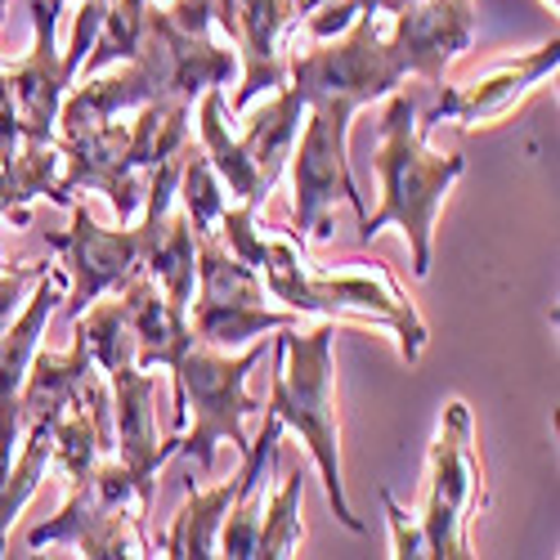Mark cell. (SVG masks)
<instances>
[{
	"label": "cell",
	"instance_id": "cell-6",
	"mask_svg": "<svg viewBox=\"0 0 560 560\" xmlns=\"http://www.w3.org/2000/svg\"><path fill=\"white\" fill-rule=\"evenodd\" d=\"M269 354V341L256 337L238 359H229L215 346L194 341L175 368V453L194 457L198 471H215V444L229 440L238 453H247V417L260 412V404L247 395V372L260 368Z\"/></svg>",
	"mask_w": 560,
	"mask_h": 560
},
{
	"label": "cell",
	"instance_id": "cell-27",
	"mask_svg": "<svg viewBox=\"0 0 560 560\" xmlns=\"http://www.w3.org/2000/svg\"><path fill=\"white\" fill-rule=\"evenodd\" d=\"M5 10V0H0ZM23 149V130H19V113H14V95H10V77L0 72V162H14Z\"/></svg>",
	"mask_w": 560,
	"mask_h": 560
},
{
	"label": "cell",
	"instance_id": "cell-1",
	"mask_svg": "<svg viewBox=\"0 0 560 560\" xmlns=\"http://www.w3.org/2000/svg\"><path fill=\"white\" fill-rule=\"evenodd\" d=\"M417 100L408 90H390V104L382 117V144L372 153L382 179V207L372 215H359V238L372 243L382 229H404L412 273H431V233H435V211L444 194L457 184L466 162L457 153H431L422 130H417Z\"/></svg>",
	"mask_w": 560,
	"mask_h": 560
},
{
	"label": "cell",
	"instance_id": "cell-20",
	"mask_svg": "<svg viewBox=\"0 0 560 560\" xmlns=\"http://www.w3.org/2000/svg\"><path fill=\"white\" fill-rule=\"evenodd\" d=\"M189 314H194L189 318L194 337L202 346H215V350H238V346H252L265 332L296 328V323H301V314L269 310V305H207V301H194Z\"/></svg>",
	"mask_w": 560,
	"mask_h": 560
},
{
	"label": "cell",
	"instance_id": "cell-3",
	"mask_svg": "<svg viewBox=\"0 0 560 560\" xmlns=\"http://www.w3.org/2000/svg\"><path fill=\"white\" fill-rule=\"evenodd\" d=\"M184 149H189V139L166 158L158 162L153 179H149V198H144V211H139V224L130 229H100L90 207L72 202V229L63 233H45V243H50L59 256H63V269H68V314H85L100 296L108 292H121L135 273H144L149 265V252L158 247L162 229L171 220V207H175V189H179V166H184Z\"/></svg>",
	"mask_w": 560,
	"mask_h": 560
},
{
	"label": "cell",
	"instance_id": "cell-16",
	"mask_svg": "<svg viewBox=\"0 0 560 560\" xmlns=\"http://www.w3.org/2000/svg\"><path fill=\"white\" fill-rule=\"evenodd\" d=\"M158 100L153 81L139 72V63H113L104 72H90L85 85L68 90L63 104H59V139H77L95 126L117 121L121 113H139L144 104Z\"/></svg>",
	"mask_w": 560,
	"mask_h": 560
},
{
	"label": "cell",
	"instance_id": "cell-28",
	"mask_svg": "<svg viewBox=\"0 0 560 560\" xmlns=\"http://www.w3.org/2000/svg\"><path fill=\"white\" fill-rule=\"evenodd\" d=\"M55 10H63V5H81V0H50ZM104 5H113V0H104Z\"/></svg>",
	"mask_w": 560,
	"mask_h": 560
},
{
	"label": "cell",
	"instance_id": "cell-21",
	"mask_svg": "<svg viewBox=\"0 0 560 560\" xmlns=\"http://www.w3.org/2000/svg\"><path fill=\"white\" fill-rule=\"evenodd\" d=\"M144 269L153 273V283L162 288V296L171 301V310L189 314L194 283H198V233H194V224H189V215H184V211H171V220L162 229L158 247L149 252V265Z\"/></svg>",
	"mask_w": 560,
	"mask_h": 560
},
{
	"label": "cell",
	"instance_id": "cell-25",
	"mask_svg": "<svg viewBox=\"0 0 560 560\" xmlns=\"http://www.w3.org/2000/svg\"><path fill=\"white\" fill-rule=\"evenodd\" d=\"M50 269V265H40V260H27V265H19V269H0V332L10 328V318L23 310V301H27V292L36 288V278Z\"/></svg>",
	"mask_w": 560,
	"mask_h": 560
},
{
	"label": "cell",
	"instance_id": "cell-17",
	"mask_svg": "<svg viewBox=\"0 0 560 560\" xmlns=\"http://www.w3.org/2000/svg\"><path fill=\"white\" fill-rule=\"evenodd\" d=\"M301 117H305V95L288 81V85H278V95L238 135L243 158L256 166V175H260V184H265L269 194H273L278 175L288 171V158H292L296 135H301Z\"/></svg>",
	"mask_w": 560,
	"mask_h": 560
},
{
	"label": "cell",
	"instance_id": "cell-5",
	"mask_svg": "<svg viewBox=\"0 0 560 560\" xmlns=\"http://www.w3.org/2000/svg\"><path fill=\"white\" fill-rule=\"evenodd\" d=\"M77 337L90 346L100 372H108L113 386V435H117V462L130 471L139 506L153 511L158 498V471L171 457L166 440H158V377L135 363V337L126 328L121 296L95 301L85 314H77Z\"/></svg>",
	"mask_w": 560,
	"mask_h": 560
},
{
	"label": "cell",
	"instance_id": "cell-7",
	"mask_svg": "<svg viewBox=\"0 0 560 560\" xmlns=\"http://www.w3.org/2000/svg\"><path fill=\"white\" fill-rule=\"evenodd\" d=\"M288 77L305 95V108H323L337 121H350L372 100H386L404 81L377 14H359L341 36L296 50L288 59Z\"/></svg>",
	"mask_w": 560,
	"mask_h": 560
},
{
	"label": "cell",
	"instance_id": "cell-13",
	"mask_svg": "<svg viewBox=\"0 0 560 560\" xmlns=\"http://www.w3.org/2000/svg\"><path fill=\"white\" fill-rule=\"evenodd\" d=\"M55 5L50 0H32V55L10 68V95H14V113H19V130L23 144H50L55 139V121H59V104L72 85V72L63 68V55L55 45Z\"/></svg>",
	"mask_w": 560,
	"mask_h": 560
},
{
	"label": "cell",
	"instance_id": "cell-11",
	"mask_svg": "<svg viewBox=\"0 0 560 560\" xmlns=\"http://www.w3.org/2000/svg\"><path fill=\"white\" fill-rule=\"evenodd\" d=\"M130 63H139V72L153 81L158 100H184V104L202 100L211 85H224L238 72V55L220 50L202 32H184L166 14V5H153V0L144 10V27H139Z\"/></svg>",
	"mask_w": 560,
	"mask_h": 560
},
{
	"label": "cell",
	"instance_id": "cell-29",
	"mask_svg": "<svg viewBox=\"0 0 560 560\" xmlns=\"http://www.w3.org/2000/svg\"><path fill=\"white\" fill-rule=\"evenodd\" d=\"M547 5H551V10H556V5H560V0H547Z\"/></svg>",
	"mask_w": 560,
	"mask_h": 560
},
{
	"label": "cell",
	"instance_id": "cell-8",
	"mask_svg": "<svg viewBox=\"0 0 560 560\" xmlns=\"http://www.w3.org/2000/svg\"><path fill=\"white\" fill-rule=\"evenodd\" d=\"M144 516L139 506L135 480L117 457H100L95 471L72 480V493L63 502L59 516L40 521L27 534V547H45V542H63L77 547L90 560H130V556H153L149 551V534H144Z\"/></svg>",
	"mask_w": 560,
	"mask_h": 560
},
{
	"label": "cell",
	"instance_id": "cell-22",
	"mask_svg": "<svg viewBox=\"0 0 560 560\" xmlns=\"http://www.w3.org/2000/svg\"><path fill=\"white\" fill-rule=\"evenodd\" d=\"M301 498H305V476L288 471L283 489L273 498H265L260 511V534H256V556L265 560H283V556H301Z\"/></svg>",
	"mask_w": 560,
	"mask_h": 560
},
{
	"label": "cell",
	"instance_id": "cell-23",
	"mask_svg": "<svg viewBox=\"0 0 560 560\" xmlns=\"http://www.w3.org/2000/svg\"><path fill=\"white\" fill-rule=\"evenodd\" d=\"M184 215H189L194 233H215L220 224V211L229 207L224 202V184L215 175V166L207 162L202 144H189L184 149V166H179V189H175Z\"/></svg>",
	"mask_w": 560,
	"mask_h": 560
},
{
	"label": "cell",
	"instance_id": "cell-24",
	"mask_svg": "<svg viewBox=\"0 0 560 560\" xmlns=\"http://www.w3.org/2000/svg\"><path fill=\"white\" fill-rule=\"evenodd\" d=\"M256 211L260 207H247V202H233V207H224L220 211V233H224V252L229 256H238L243 265H252L256 273L265 269V260H269V243L256 233Z\"/></svg>",
	"mask_w": 560,
	"mask_h": 560
},
{
	"label": "cell",
	"instance_id": "cell-18",
	"mask_svg": "<svg viewBox=\"0 0 560 560\" xmlns=\"http://www.w3.org/2000/svg\"><path fill=\"white\" fill-rule=\"evenodd\" d=\"M238 493V471H233L224 485L215 489H198L189 485V502L175 511V521L162 538V556L175 560H211L220 556V525H224V511Z\"/></svg>",
	"mask_w": 560,
	"mask_h": 560
},
{
	"label": "cell",
	"instance_id": "cell-4",
	"mask_svg": "<svg viewBox=\"0 0 560 560\" xmlns=\"http://www.w3.org/2000/svg\"><path fill=\"white\" fill-rule=\"evenodd\" d=\"M260 283L273 301H283L292 314H318V318H359L377 323L399 337L404 363H417L427 350V323L404 301V292L390 283L386 269H314L305 260V247L292 238L269 243V260L260 269Z\"/></svg>",
	"mask_w": 560,
	"mask_h": 560
},
{
	"label": "cell",
	"instance_id": "cell-2",
	"mask_svg": "<svg viewBox=\"0 0 560 560\" xmlns=\"http://www.w3.org/2000/svg\"><path fill=\"white\" fill-rule=\"evenodd\" d=\"M332 318H323L318 328L301 332L296 328H278L273 337V372H269V404L260 412H273L283 431H296L318 462L323 489L337 511V521L350 534H363V521L350 511L346 480H341V448H337V368H332Z\"/></svg>",
	"mask_w": 560,
	"mask_h": 560
},
{
	"label": "cell",
	"instance_id": "cell-26",
	"mask_svg": "<svg viewBox=\"0 0 560 560\" xmlns=\"http://www.w3.org/2000/svg\"><path fill=\"white\" fill-rule=\"evenodd\" d=\"M382 506H386V521L395 529V556L399 560H422L427 556V538H422V525H408V511L395 502V493L382 489Z\"/></svg>",
	"mask_w": 560,
	"mask_h": 560
},
{
	"label": "cell",
	"instance_id": "cell-10",
	"mask_svg": "<svg viewBox=\"0 0 560 560\" xmlns=\"http://www.w3.org/2000/svg\"><path fill=\"white\" fill-rule=\"evenodd\" d=\"M346 144H350V121H337L323 108H305V135L288 158L292 189H296L288 238L301 243V247L310 243V233L314 238H332L328 211L337 207V198L350 202L359 215H368L363 194H359V184L350 175V149Z\"/></svg>",
	"mask_w": 560,
	"mask_h": 560
},
{
	"label": "cell",
	"instance_id": "cell-9",
	"mask_svg": "<svg viewBox=\"0 0 560 560\" xmlns=\"http://www.w3.org/2000/svg\"><path fill=\"white\" fill-rule=\"evenodd\" d=\"M480 502V457L471 435V408L453 399L440 417V431L431 444V485H427V511H422V538L427 556L435 560H466V521Z\"/></svg>",
	"mask_w": 560,
	"mask_h": 560
},
{
	"label": "cell",
	"instance_id": "cell-19",
	"mask_svg": "<svg viewBox=\"0 0 560 560\" xmlns=\"http://www.w3.org/2000/svg\"><path fill=\"white\" fill-rule=\"evenodd\" d=\"M198 126H202V153H207V162L215 166L224 194H229L233 202L260 207V202L269 198V189L260 184L256 166L243 158L238 139H233L229 126H224V95H220V85H211L207 95H202V104H198Z\"/></svg>",
	"mask_w": 560,
	"mask_h": 560
},
{
	"label": "cell",
	"instance_id": "cell-14",
	"mask_svg": "<svg viewBox=\"0 0 560 560\" xmlns=\"http://www.w3.org/2000/svg\"><path fill=\"white\" fill-rule=\"evenodd\" d=\"M560 63V40L551 36L547 45H538V50L521 55L516 63H502L498 72H489L485 81H466V85H435L440 100L435 108L427 113V121L417 130H431L440 121H457V126H476V121H489V117H502L516 108L534 85H542Z\"/></svg>",
	"mask_w": 560,
	"mask_h": 560
},
{
	"label": "cell",
	"instance_id": "cell-12",
	"mask_svg": "<svg viewBox=\"0 0 560 560\" xmlns=\"http://www.w3.org/2000/svg\"><path fill=\"white\" fill-rule=\"evenodd\" d=\"M471 36H476L471 0H417V5L395 10V27L386 45L404 77L444 85V68L471 45Z\"/></svg>",
	"mask_w": 560,
	"mask_h": 560
},
{
	"label": "cell",
	"instance_id": "cell-15",
	"mask_svg": "<svg viewBox=\"0 0 560 560\" xmlns=\"http://www.w3.org/2000/svg\"><path fill=\"white\" fill-rule=\"evenodd\" d=\"M121 296V314H126V328L135 337V363L153 372V368H179L184 350H189L198 337H194V323L189 314L171 310V301L162 296V288L144 273H135L130 283L117 292Z\"/></svg>",
	"mask_w": 560,
	"mask_h": 560
}]
</instances>
